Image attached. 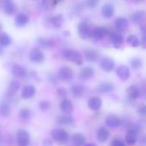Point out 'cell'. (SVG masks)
<instances>
[{
  "label": "cell",
  "instance_id": "obj_1",
  "mask_svg": "<svg viewBox=\"0 0 146 146\" xmlns=\"http://www.w3.org/2000/svg\"><path fill=\"white\" fill-rule=\"evenodd\" d=\"M62 56L64 59L75 63L76 65H81L84 62L83 56L80 51L74 49H65L62 51Z\"/></svg>",
  "mask_w": 146,
  "mask_h": 146
},
{
  "label": "cell",
  "instance_id": "obj_2",
  "mask_svg": "<svg viewBox=\"0 0 146 146\" xmlns=\"http://www.w3.org/2000/svg\"><path fill=\"white\" fill-rule=\"evenodd\" d=\"M51 136L55 141L60 144H66L69 139V135L67 131L62 128H56L52 130Z\"/></svg>",
  "mask_w": 146,
  "mask_h": 146
},
{
  "label": "cell",
  "instance_id": "obj_3",
  "mask_svg": "<svg viewBox=\"0 0 146 146\" xmlns=\"http://www.w3.org/2000/svg\"><path fill=\"white\" fill-rule=\"evenodd\" d=\"M78 33L82 39H86L91 37V25L89 21L84 20L81 21L78 25Z\"/></svg>",
  "mask_w": 146,
  "mask_h": 146
},
{
  "label": "cell",
  "instance_id": "obj_4",
  "mask_svg": "<svg viewBox=\"0 0 146 146\" xmlns=\"http://www.w3.org/2000/svg\"><path fill=\"white\" fill-rule=\"evenodd\" d=\"M28 58L34 63H41L44 61V55L39 48H33L28 54Z\"/></svg>",
  "mask_w": 146,
  "mask_h": 146
},
{
  "label": "cell",
  "instance_id": "obj_5",
  "mask_svg": "<svg viewBox=\"0 0 146 146\" xmlns=\"http://www.w3.org/2000/svg\"><path fill=\"white\" fill-rule=\"evenodd\" d=\"M16 141L18 146H28L30 144V135L27 131L21 129L17 132Z\"/></svg>",
  "mask_w": 146,
  "mask_h": 146
},
{
  "label": "cell",
  "instance_id": "obj_6",
  "mask_svg": "<svg viewBox=\"0 0 146 146\" xmlns=\"http://www.w3.org/2000/svg\"><path fill=\"white\" fill-rule=\"evenodd\" d=\"M109 34V30L105 27H97L91 32V37L95 40H102Z\"/></svg>",
  "mask_w": 146,
  "mask_h": 146
},
{
  "label": "cell",
  "instance_id": "obj_7",
  "mask_svg": "<svg viewBox=\"0 0 146 146\" xmlns=\"http://www.w3.org/2000/svg\"><path fill=\"white\" fill-rule=\"evenodd\" d=\"M58 78L61 80L63 81H68L70 80L73 79L74 77V72L72 70L71 68L68 67V66H63L62 68H60V69L58 70V74H57Z\"/></svg>",
  "mask_w": 146,
  "mask_h": 146
},
{
  "label": "cell",
  "instance_id": "obj_8",
  "mask_svg": "<svg viewBox=\"0 0 146 146\" xmlns=\"http://www.w3.org/2000/svg\"><path fill=\"white\" fill-rule=\"evenodd\" d=\"M11 73L15 79H23L27 76V69L20 64L13 65L11 68Z\"/></svg>",
  "mask_w": 146,
  "mask_h": 146
},
{
  "label": "cell",
  "instance_id": "obj_9",
  "mask_svg": "<svg viewBox=\"0 0 146 146\" xmlns=\"http://www.w3.org/2000/svg\"><path fill=\"white\" fill-rule=\"evenodd\" d=\"M87 105L91 110L97 112V111H99L100 109L102 108L103 102H102L101 98L98 97H92L89 98V100L87 102Z\"/></svg>",
  "mask_w": 146,
  "mask_h": 146
},
{
  "label": "cell",
  "instance_id": "obj_10",
  "mask_svg": "<svg viewBox=\"0 0 146 146\" xmlns=\"http://www.w3.org/2000/svg\"><path fill=\"white\" fill-rule=\"evenodd\" d=\"M115 27L116 28V30L119 32V33H122V32H125L128 27H129V22H128V20L123 16H121V17H118L115 21Z\"/></svg>",
  "mask_w": 146,
  "mask_h": 146
},
{
  "label": "cell",
  "instance_id": "obj_11",
  "mask_svg": "<svg viewBox=\"0 0 146 146\" xmlns=\"http://www.w3.org/2000/svg\"><path fill=\"white\" fill-rule=\"evenodd\" d=\"M30 21L29 16L25 13H19L15 18V24L17 27H23L28 24Z\"/></svg>",
  "mask_w": 146,
  "mask_h": 146
},
{
  "label": "cell",
  "instance_id": "obj_12",
  "mask_svg": "<svg viewBox=\"0 0 146 146\" xmlns=\"http://www.w3.org/2000/svg\"><path fill=\"white\" fill-rule=\"evenodd\" d=\"M102 69L105 72H111L115 68V62L110 57H104L100 62Z\"/></svg>",
  "mask_w": 146,
  "mask_h": 146
},
{
  "label": "cell",
  "instance_id": "obj_13",
  "mask_svg": "<svg viewBox=\"0 0 146 146\" xmlns=\"http://www.w3.org/2000/svg\"><path fill=\"white\" fill-rule=\"evenodd\" d=\"M116 74L121 80L126 81L130 77V69L126 65H121L116 69Z\"/></svg>",
  "mask_w": 146,
  "mask_h": 146
},
{
  "label": "cell",
  "instance_id": "obj_14",
  "mask_svg": "<svg viewBox=\"0 0 146 146\" xmlns=\"http://www.w3.org/2000/svg\"><path fill=\"white\" fill-rule=\"evenodd\" d=\"M20 86H21V83L17 80H12L9 84V86L7 88V96L8 97H14L17 92L19 91L20 89Z\"/></svg>",
  "mask_w": 146,
  "mask_h": 146
},
{
  "label": "cell",
  "instance_id": "obj_15",
  "mask_svg": "<svg viewBox=\"0 0 146 146\" xmlns=\"http://www.w3.org/2000/svg\"><path fill=\"white\" fill-rule=\"evenodd\" d=\"M35 93H36V88L32 85H27L24 86L21 91V98L25 100H27L33 98Z\"/></svg>",
  "mask_w": 146,
  "mask_h": 146
},
{
  "label": "cell",
  "instance_id": "obj_16",
  "mask_svg": "<svg viewBox=\"0 0 146 146\" xmlns=\"http://www.w3.org/2000/svg\"><path fill=\"white\" fill-rule=\"evenodd\" d=\"M110 36V40L112 41V43L114 44L115 46H116V48H118V46H120L123 41H124V37L121 33H120L119 32H110L108 34Z\"/></svg>",
  "mask_w": 146,
  "mask_h": 146
},
{
  "label": "cell",
  "instance_id": "obj_17",
  "mask_svg": "<svg viewBox=\"0 0 146 146\" xmlns=\"http://www.w3.org/2000/svg\"><path fill=\"white\" fill-rule=\"evenodd\" d=\"M60 110L64 115H70L74 111V105L68 99H62L60 104Z\"/></svg>",
  "mask_w": 146,
  "mask_h": 146
},
{
  "label": "cell",
  "instance_id": "obj_18",
  "mask_svg": "<svg viewBox=\"0 0 146 146\" xmlns=\"http://www.w3.org/2000/svg\"><path fill=\"white\" fill-rule=\"evenodd\" d=\"M105 123L108 127H112V128H116L118 127L121 126V119L115 115H110L106 117L105 119Z\"/></svg>",
  "mask_w": 146,
  "mask_h": 146
},
{
  "label": "cell",
  "instance_id": "obj_19",
  "mask_svg": "<svg viewBox=\"0 0 146 146\" xmlns=\"http://www.w3.org/2000/svg\"><path fill=\"white\" fill-rule=\"evenodd\" d=\"M49 22L50 23V25L53 27L61 28L63 25V22H64V17L61 14L55 15H52L51 17H50Z\"/></svg>",
  "mask_w": 146,
  "mask_h": 146
},
{
  "label": "cell",
  "instance_id": "obj_20",
  "mask_svg": "<svg viewBox=\"0 0 146 146\" xmlns=\"http://www.w3.org/2000/svg\"><path fill=\"white\" fill-rule=\"evenodd\" d=\"M96 138L99 143H105L110 138V132L105 127H100L97 131Z\"/></svg>",
  "mask_w": 146,
  "mask_h": 146
},
{
  "label": "cell",
  "instance_id": "obj_21",
  "mask_svg": "<svg viewBox=\"0 0 146 146\" xmlns=\"http://www.w3.org/2000/svg\"><path fill=\"white\" fill-rule=\"evenodd\" d=\"M3 11L7 15H12L16 11V7L13 0H3Z\"/></svg>",
  "mask_w": 146,
  "mask_h": 146
},
{
  "label": "cell",
  "instance_id": "obj_22",
  "mask_svg": "<svg viewBox=\"0 0 146 146\" xmlns=\"http://www.w3.org/2000/svg\"><path fill=\"white\" fill-rule=\"evenodd\" d=\"M84 56L85 59L88 62H97L99 58V54L97 50L93 49H87L84 51Z\"/></svg>",
  "mask_w": 146,
  "mask_h": 146
},
{
  "label": "cell",
  "instance_id": "obj_23",
  "mask_svg": "<svg viewBox=\"0 0 146 146\" xmlns=\"http://www.w3.org/2000/svg\"><path fill=\"white\" fill-rule=\"evenodd\" d=\"M115 13V7L112 3H105L102 8V14L105 19H110Z\"/></svg>",
  "mask_w": 146,
  "mask_h": 146
},
{
  "label": "cell",
  "instance_id": "obj_24",
  "mask_svg": "<svg viewBox=\"0 0 146 146\" xmlns=\"http://www.w3.org/2000/svg\"><path fill=\"white\" fill-rule=\"evenodd\" d=\"M138 139V132L136 129L131 128L127 131V135H126V142L130 145H133L137 142Z\"/></svg>",
  "mask_w": 146,
  "mask_h": 146
},
{
  "label": "cell",
  "instance_id": "obj_25",
  "mask_svg": "<svg viewBox=\"0 0 146 146\" xmlns=\"http://www.w3.org/2000/svg\"><path fill=\"white\" fill-rule=\"evenodd\" d=\"M95 71L92 67H85L81 69L80 73V77L82 80H89L91 78H92L94 76Z\"/></svg>",
  "mask_w": 146,
  "mask_h": 146
},
{
  "label": "cell",
  "instance_id": "obj_26",
  "mask_svg": "<svg viewBox=\"0 0 146 146\" xmlns=\"http://www.w3.org/2000/svg\"><path fill=\"white\" fill-rule=\"evenodd\" d=\"M115 87L114 85L110 82H102L98 85V92H102V93H109V92H112L114 91Z\"/></svg>",
  "mask_w": 146,
  "mask_h": 146
},
{
  "label": "cell",
  "instance_id": "obj_27",
  "mask_svg": "<svg viewBox=\"0 0 146 146\" xmlns=\"http://www.w3.org/2000/svg\"><path fill=\"white\" fill-rule=\"evenodd\" d=\"M71 141L74 146H83L86 144V138L81 133H75L72 136Z\"/></svg>",
  "mask_w": 146,
  "mask_h": 146
},
{
  "label": "cell",
  "instance_id": "obj_28",
  "mask_svg": "<svg viewBox=\"0 0 146 146\" xmlns=\"http://www.w3.org/2000/svg\"><path fill=\"white\" fill-rule=\"evenodd\" d=\"M71 93L75 98H80L85 93V87L82 85L75 84L71 87Z\"/></svg>",
  "mask_w": 146,
  "mask_h": 146
},
{
  "label": "cell",
  "instance_id": "obj_29",
  "mask_svg": "<svg viewBox=\"0 0 146 146\" xmlns=\"http://www.w3.org/2000/svg\"><path fill=\"white\" fill-rule=\"evenodd\" d=\"M56 123L59 125H71L74 123V119L68 115H62L56 118Z\"/></svg>",
  "mask_w": 146,
  "mask_h": 146
},
{
  "label": "cell",
  "instance_id": "obj_30",
  "mask_svg": "<svg viewBox=\"0 0 146 146\" xmlns=\"http://www.w3.org/2000/svg\"><path fill=\"white\" fill-rule=\"evenodd\" d=\"M11 42H12L11 37L8 33H0V46L2 48L8 47L9 45L11 44Z\"/></svg>",
  "mask_w": 146,
  "mask_h": 146
},
{
  "label": "cell",
  "instance_id": "obj_31",
  "mask_svg": "<svg viewBox=\"0 0 146 146\" xmlns=\"http://www.w3.org/2000/svg\"><path fill=\"white\" fill-rule=\"evenodd\" d=\"M145 18V11L144 10H138L135 11L131 15V20L135 24H139Z\"/></svg>",
  "mask_w": 146,
  "mask_h": 146
},
{
  "label": "cell",
  "instance_id": "obj_32",
  "mask_svg": "<svg viewBox=\"0 0 146 146\" xmlns=\"http://www.w3.org/2000/svg\"><path fill=\"white\" fill-rule=\"evenodd\" d=\"M127 94H128V97L131 99L135 100L139 97L140 91H139V87L137 86H131L127 89Z\"/></svg>",
  "mask_w": 146,
  "mask_h": 146
},
{
  "label": "cell",
  "instance_id": "obj_33",
  "mask_svg": "<svg viewBox=\"0 0 146 146\" xmlns=\"http://www.w3.org/2000/svg\"><path fill=\"white\" fill-rule=\"evenodd\" d=\"M10 111H11L10 106L7 103L3 102L0 104V117L9 116L10 114Z\"/></svg>",
  "mask_w": 146,
  "mask_h": 146
},
{
  "label": "cell",
  "instance_id": "obj_34",
  "mask_svg": "<svg viewBox=\"0 0 146 146\" xmlns=\"http://www.w3.org/2000/svg\"><path fill=\"white\" fill-rule=\"evenodd\" d=\"M127 42L133 47H139L140 45V40L136 35L130 34L127 38Z\"/></svg>",
  "mask_w": 146,
  "mask_h": 146
},
{
  "label": "cell",
  "instance_id": "obj_35",
  "mask_svg": "<svg viewBox=\"0 0 146 146\" xmlns=\"http://www.w3.org/2000/svg\"><path fill=\"white\" fill-rule=\"evenodd\" d=\"M38 44L40 47H42L44 49H47V48H50V46H52V40L44 38H39L38 39Z\"/></svg>",
  "mask_w": 146,
  "mask_h": 146
},
{
  "label": "cell",
  "instance_id": "obj_36",
  "mask_svg": "<svg viewBox=\"0 0 146 146\" xmlns=\"http://www.w3.org/2000/svg\"><path fill=\"white\" fill-rule=\"evenodd\" d=\"M31 110L27 109V108H23L20 110V113H19V116L21 119H22L23 121H28L30 120L31 118Z\"/></svg>",
  "mask_w": 146,
  "mask_h": 146
},
{
  "label": "cell",
  "instance_id": "obj_37",
  "mask_svg": "<svg viewBox=\"0 0 146 146\" xmlns=\"http://www.w3.org/2000/svg\"><path fill=\"white\" fill-rule=\"evenodd\" d=\"M130 64H131V67H132L133 69L137 70V69H139V68H142V66H143V62H142V60H141L140 58H139V57H133V59H131Z\"/></svg>",
  "mask_w": 146,
  "mask_h": 146
},
{
  "label": "cell",
  "instance_id": "obj_38",
  "mask_svg": "<svg viewBox=\"0 0 146 146\" xmlns=\"http://www.w3.org/2000/svg\"><path fill=\"white\" fill-rule=\"evenodd\" d=\"M50 107V103L47 100H44V101H41L39 103V109L43 111V112H45L47 111Z\"/></svg>",
  "mask_w": 146,
  "mask_h": 146
},
{
  "label": "cell",
  "instance_id": "obj_39",
  "mask_svg": "<svg viewBox=\"0 0 146 146\" xmlns=\"http://www.w3.org/2000/svg\"><path fill=\"white\" fill-rule=\"evenodd\" d=\"M57 94H58V96H59L60 98H63V99H66V98H67V96H68V92H67V90L64 89V88H59V89L57 90Z\"/></svg>",
  "mask_w": 146,
  "mask_h": 146
},
{
  "label": "cell",
  "instance_id": "obj_40",
  "mask_svg": "<svg viewBox=\"0 0 146 146\" xmlns=\"http://www.w3.org/2000/svg\"><path fill=\"white\" fill-rule=\"evenodd\" d=\"M110 146H126L125 143L123 141H121V139H115L114 140H112Z\"/></svg>",
  "mask_w": 146,
  "mask_h": 146
},
{
  "label": "cell",
  "instance_id": "obj_41",
  "mask_svg": "<svg viewBox=\"0 0 146 146\" xmlns=\"http://www.w3.org/2000/svg\"><path fill=\"white\" fill-rule=\"evenodd\" d=\"M98 0H87V5L90 8H96L98 4Z\"/></svg>",
  "mask_w": 146,
  "mask_h": 146
},
{
  "label": "cell",
  "instance_id": "obj_42",
  "mask_svg": "<svg viewBox=\"0 0 146 146\" xmlns=\"http://www.w3.org/2000/svg\"><path fill=\"white\" fill-rule=\"evenodd\" d=\"M139 114H140L141 115H145L146 114V108L145 106H143L141 107L139 110Z\"/></svg>",
  "mask_w": 146,
  "mask_h": 146
},
{
  "label": "cell",
  "instance_id": "obj_43",
  "mask_svg": "<svg viewBox=\"0 0 146 146\" xmlns=\"http://www.w3.org/2000/svg\"><path fill=\"white\" fill-rule=\"evenodd\" d=\"M44 145L45 146H51L52 144H51V142H50L49 139H45V140H44Z\"/></svg>",
  "mask_w": 146,
  "mask_h": 146
},
{
  "label": "cell",
  "instance_id": "obj_44",
  "mask_svg": "<svg viewBox=\"0 0 146 146\" xmlns=\"http://www.w3.org/2000/svg\"><path fill=\"white\" fill-rule=\"evenodd\" d=\"M83 146H97L95 144L93 143H88V144H85Z\"/></svg>",
  "mask_w": 146,
  "mask_h": 146
},
{
  "label": "cell",
  "instance_id": "obj_45",
  "mask_svg": "<svg viewBox=\"0 0 146 146\" xmlns=\"http://www.w3.org/2000/svg\"><path fill=\"white\" fill-rule=\"evenodd\" d=\"M3 48L0 46V56H2L3 55Z\"/></svg>",
  "mask_w": 146,
  "mask_h": 146
},
{
  "label": "cell",
  "instance_id": "obj_46",
  "mask_svg": "<svg viewBox=\"0 0 146 146\" xmlns=\"http://www.w3.org/2000/svg\"><path fill=\"white\" fill-rule=\"evenodd\" d=\"M136 3H142V2H144L145 0H134Z\"/></svg>",
  "mask_w": 146,
  "mask_h": 146
},
{
  "label": "cell",
  "instance_id": "obj_47",
  "mask_svg": "<svg viewBox=\"0 0 146 146\" xmlns=\"http://www.w3.org/2000/svg\"><path fill=\"white\" fill-rule=\"evenodd\" d=\"M56 3H58V2H61V1H62V0H54Z\"/></svg>",
  "mask_w": 146,
  "mask_h": 146
},
{
  "label": "cell",
  "instance_id": "obj_48",
  "mask_svg": "<svg viewBox=\"0 0 146 146\" xmlns=\"http://www.w3.org/2000/svg\"><path fill=\"white\" fill-rule=\"evenodd\" d=\"M1 28H2V25H1V23H0V30H1Z\"/></svg>",
  "mask_w": 146,
  "mask_h": 146
}]
</instances>
